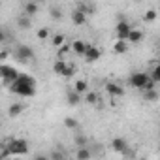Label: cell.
<instances>
[{"instance_id": "1", "label": "cell", "mask_w": 160, "mask_h": 160, "mask_svg": "<svg viewBox=\"0 0 160 160\" xmlns=\"http://www.w3.org/2000/svg\"><path fill=\"white\" fill-rule=\"evenodd\" d=\"M10 91L17 96H23V98H30L36 94V79L28 73H21L19 79L10 87Z\"/></svg>"}, {"instance_id": "2", "label": "cell", "mask_w": 160, "mask_h": 160, "mask_svg": "<svg viewBox=\"0 0 160 160\" xmlns=\"http://www.w3.org/2000/svg\"><path fill=\"white\" fill-rule=\"evenodd\" d=\"M128 83H130V87H134V89H143V91L154 89V83H152L151 75L145 73V72H134V73L128 77Z\"/></svg>"}, {"instance_id": "3", "label": "cell", "mask_w": 160, "mask_h": 160, "mask_svg": "<svg viewBox=\"0 0 160 160\" xmlns=\"http://www.w3.org/2000/svg\"><path fill=\"white\" fill-rule=\"evenodd\" d=\"M6 147H8V151H10L12 156H25V154L30 151L28 141L23 139V138H12V139L6 143Z\"/></svg>"}, {"instance_id": "4", "label": "cell", "mask_w": 160, "mask_h": 160, "mask_svg": "<svg viewBox=\"0 0 160 160\" xmlns=\"http://www.w3.org/2000/svg\"><path fill=\"white\" fill-rule=\"evenodd\" d=\"M0 75H2V81H4V85H6V87H12V85L17 81V79H19L21 72H19L15 66L2 64V66H0Z\"/></svg>"}, {"instance_id": "5", "label": "cell", "mask_w": 160, "mask_h": 160, "mask_svg": "<svg viewBox=\"0 0 160 160\" xmlns=\"http://www.w3.org/2000/svg\"><path fill=\"white\" fill-rule=\"evenodd\" d=\"M13 55H15V58H17L19 62H23V64H27V62H30V60L34 58V49H32L30 45H25V43H19V45L15 47V51H13Z\"/></svg>"}, {"instance_id": "6", "label": "cell", "mask_w": 160, "mask_h": 160, "mask_svg": "<svg viewBox=\"0 0 160 160\" xmlns=\"http://www.w3.org/2000/svg\"><path fill=\"white\" fill-rule=\"evenodd\" d=\"M130 32H132V25H130L126 19L119 17V23H117V27H115L117 40H121V42H126V40H128V36H130Z\"/></svg>"}, {"instance_id": "7", "label": "cell", "mask_w": 160, "mask_h": 160, "mask_svg": "<svg viewBox=\"0 0 160 160\" xmlns=\"http://www.w3.org/2000/svg\"><path fill=\"white\" fill-rule=\"evenodd\" d=\"M111 149H113L115 152H119V154H128V151H130L128 141H126L124 138H121V136L111 139Z\"/></svg>"}, {"instance_id": "8", "label": "cell", "mask_w": 160, "mask_h": 160, "mask_svg": "<svg viewBox=\"0 0 160 160\" xmlns=\"http://www.w3.org/2000/svg\"><path fill=\"white\" fill-rule=\"evenodd\" d=\"M100 57H102V51H100L96 45L89 43L87 53H85V60H87V62H96V60H100Z\"/></svg>"}, {"instance_id": "9", "label": "cell", "mask_w": 160, "mask_h": 160, "mask_svg": "<svg viewBox=\"0 0 160 160\" xmlns=\"http://www.w3.org/2000/svg\"><path fill=\"white\" fill-rule=\"evenodd\" d=\"M106 92H108L109 96H113V98H119V96H122V94H124V89H122L119 83L109 81V83H106Z\"/></svg>"}, {"instance_id": "10", "label": "cell", "mask_w": 160, "mask_h": 160, "mask_svg": "<svg viewBox=\"0 0 160 160\" xmlns=\"http://www.w3.org/2000/svg\"><path fill=\"white\" fill-rule=\"evenodd\" d=\"M87 47H89V43H87V42H83V40H75V42L72 43V49H73V53H75V55H81V57H85V53H87Z\"/></svg>"}, {"instance_id": "11", "label": "cell", "mask_w": 160, "mask_h": 160, "mask_svg": "<svg viewBox=\"0 0 160 160\" xmlns=\"http://www.w3.org/2000/svg\"><path fill=\"white\" fill-rule=\"evenodd\" d=\"M72 23H73L75 27H83V25L87 23V15H85L83 12H79V10H73V13H72Z\"/></svg>"}, {"instance_id": "12", "label": "cell", "mask_w": 160, "mask_h": 160, "mask_svg": "<svg viewBox=\"0 0 160 160\" xmlns=\"http://www.w3.org/2000/svg\"><path fill=\"white\" fill-rule=\"evenodd\" d=\"M17 27L21 28V30H28L30 27H32V17H28V15H25V13H21L19 17H17Z\"/></svg>"}, {"instance_id": "13", "label": "cell", "mask_w": 160, "mask_h": 160, "mask_svg": "<svg viewBox=\"0 0 160 160\" xmlns=\"http://www.w3.org/2000/svg\"><path fill=\"white\" fill-rule=\"evenodd\" d=\"M92 151L91 147H81V149H75V160H91Z\"/></svg>"}, {"instance_id": "14", "label": "cell", "mask_w": 160, "mask_h": 160, "mask_svg": "<svg viewBox=\"0 0 160 160\" xmlns=\"http://www.w3.org/2000/svg\"><path fill=\"white\" fill-rule=\"evenodd\" d=\"M38 12H40V6H38V2H27V4L23 6V13H25V15H28V17L36 15Z\"/></svg>"}, {"instance_id": "15", "label": "cell", "mask_w": 160, "mask_h": 160, "mask_svg": "<svg viewBox=\"0 0 160 160\" xmlns=\"http://www.w3.org/2000/svg\"><path fill=\"white\" fill-rule=\"evenodd\" d=\"M143 40V30H139V28H132V32H130V36H128V43H132V45H136V43H139Z\"/></svg>"}, {"instance_id": "16", "label": "cell", "mask_w": 160, "mask_h": 160, "mask_svg": "<svg viewBox=\"0 0 160 160\" xmlns=\"http://www.w3.org/2000/svg\"><path fill=\"white\" fill-rule=\"evenodd\" d=\"M73 91H75L77 94H87V92H89V83L85 81V79H77L75 85H73Z\"/></svg>"}, {"instance_id": "17", "label": "cell", "mask_w": 160, "mask_h": 160, "mask_svg": "<svg viewBox=\"0 0 160 160\" xmlns=\"http://www.w3.org/2000/svg\"><path fill=\"white\" fill-rule=\"evenodd\" d=\"M23 109H25V104H21V102H15V104H12L10 106V109H8V115L13 119V117H19L21 113H23Z\"/></svg>"}, {"instance_id": "18", "label": "cell", "mask_w": 160, "mask_h": 160, "mask_svg": "<svg viewBox=\"0 0 160 160\" xmlns=\"http://www.w3.org/2000/svg\"><path fill=\"white\" fill-rule=\"evenodd\" d=\"M66 100H68L70 106H77L79 102H81V94H77L73 89H70V91L66 92Z\"/></svg>"}, {"instance_id": "19", "label": "cell", "mask_w": 160, "mask_h": 160, "mask_svg": "<svg viewBox=\"0 0 160 160\" xmlns=\"http://www.w3.org/2000/svg\"><path fill=\"white\" fill-rule=\"evenodd\" d=\"M66 66H68V62L62 60V58H58V60H55V64H53V72H55L57 75H64Z\"/></svg>"}, {"instance_id": "20", "label": "cell", "mask_w": 160, "mask_h": 160, "mask_svg": "<svg viewBox=\"0 0 160 160\" xmlns=\"http://www.w3.org/2000/svg\"><path fill=\"white\" fill-rule=\"evenodd\" d=\"M73 143H75V147H77V149H81V147H89V138H87V136H83V134H77V136H73Z\"/></svg>"}, {"instance_id": "21", "label": "cell", "mask_w": 160, "mask_h": 160, "mask_svg": "<svg viewBox=\"0 0 160 160\" xmlns=\"http://www.w3.org/2000/svg\"><path fill=\"white\" fill-rule=\"evenodd\" d=\"M77 10H79V12H83V13L89 17V15H92V13H94L96 6H94V4H87V2H81V4L77 6Z\"/></svg>"}, {"instance_id": "22", "label": "cell", "mask_w": 160, "mask_h": 160, "mask_svg": "<svg viewBox=\"0 0 160 160\" xmlns=\"http://www.w3.org/2000/svg\"><path fill=\"white\" fill-rule=\"evenodd\" d=\"M113 51H115L117 55L126 53V51H128V42H121V40H117V42H115V45H113Z\"/></svg>"}, {"instance_id": "23", "label": "cell", "mask_w": 160, "mask_h": 160, "mask_svg": "<svg viewBox=\"0 0 160 160\" xmlns=\"http://www.w3.org/2000/svg\"><path fill=\"white\" fill-rule=\"evenodd\" d=\"M143 98L147 102H156L158 100V91L156 89H147V91H143Z\"/></svg>"}, {"instance_id": "24", "label": "cell", "mask_w": 160, "mask_h": 160, "mask_svg": "<svg viewBox=\"0 0 160 160\" xmlns=\"http://www.w3.org/2000/svg\"><path fill=\"white\" fill-rule=\"evenodd\" d=\"M149 75H151V79H152V83H160V64H154Z\"/></svg>"}, {"instance_id": "25", "label": "cell", "mask_w": 160, "mask_h": 160, "mask_svg": "<svg viewBox=\"0 0 160 160\" xmlns=\"http://www.w3.org/2000/svg\"><path fill=\"white\" fill-rule=\"evenodd\" d=\"M64 126L70 128V130H75V128L79 126V122H77V119H73V117H66V119H64Z\"/></svg>"}, {"instance_id": "26", "label": "cell", "mask_w": 160, "mask_h": 160, "mask_svg": "<svg viewBox=\"0 0 160 160\" xmlns=\"http://www.w3.org/2000/svg\"><path fill=\"white\" fill-rule=\"evenodd\" d=\"M49 13H51L53 19H62V10H60L58 6H51V8H49Z\"/></svg>"}, {"instance_id": "27", "label": "cell", "mask_w": 160, "mask_h": 160, "mask_svg": "<svg viewBox=\"0 0 160 160\" xmlns=\"http://www.w3.org/2000/svg\"><path fill=\"white\" fill-rule=\"evenodd\" d=\"M49 158H51V160H64V152H62L60 149H53V151L49 152Z\"/></svg>"}, {"instance_id": "28", "label": "cell", "mask_w": 160, "mask_h": 160, "mask_svg": "<svg viewBox=\"0 0 160 160\" xmlns=\"http://www.w3.org/2000/svg\"><path fill=\"white\" fill-rule=\"evenodd\" d=\"M156 15H158V13H156V10H147V12H145V15H143V19L149 23V21H154V19H156Z\"/></svg>"}, {"instance_id": "29", "label": "cell", "mask_w": 160, "mask_h": 160, "mask_svg": "<svg viewBox=\"0 0 160 160\" xmlns=\"http://www.w3.org/2000/svg\"><path fill=\"white\" fill-rule=\"evenodd\" d=\"M53 45H55V47L64 45V34H55V36H53Z\"/></svg>"}, {"instance_id": "30", "label": "cell", "mask_w": 160, "mask_h": 160, "mask_svg": "<svg viewBox=\"0 0 160 160\" xmlns=\"http://www.w3.org/2000/svg\"><path fill=\"white\" fill-rule=\"evenodd\" d=\"M73 75H75V66L68 62V66H66V72H64V75H62V77H73Z\"/></svg>"}, {"instance_id": "31", "label": "cell", "mask_w": 160, "mask_h": 160, "mask_svg": "<svg viewBox=\"0 0 160 160\" xmlns=\"http://www.w3.org/2000/svg\"><path fill=\"white\" fill-rule=\"evenodd\" d=\"M85 100L91 104V106H94V104H98V96H96V92H87V96H85Z\"/></svg>"}, {"instance_id": "32", "label": "cell", "mask_w": 160, "mask_h": 160, "mask_svg": "<svg viewBox=\"0 0 160 160\" xmlns=\"http://www.w3.org/2000/svg\"><path fill=\"white\" fill-rule=\"evenodd\" d=\"M36 36H38L40 40H47V38H49V28H45V27L40 28V30L36 32Z\"/></svg>"}, {"instance_id": "33", "label": "cell", "mask_w": 160, "mask_h": 160, "mask_svg": "<svg viewBox=\"0 0 160 160\" xmlns=\"http://www.w3.org/2000/svg\"><path fill=\"white\" fill-rule=\"evenodd\" d=\"M32 160H51V158H49V154H36Z\"/></svg>"}, {"instance_id": "34", "label": "cell", "mask_w": 160, "mask_h": 160, "mask_svg": "<svg viewBox=\"0 0 160 160\" xmlns=\"http://www.w3.org/2000/svg\"><path fill=\"white\" fill-rule=\"evenodd\" d=\"M6 58H8V51L2 49V53H0V60H6Z\"/></svg>"}, {"instance_id": "35", "label": "cell", "mask_w": 160, "mask_h": 160, "mask_svg": "<svg viewBox=\"0 0 160 160\" xmlns=\"http://www.w3.org/2000/svg\"><path fill=\"white\" fill-rule=\"evenodd\" d=\"M156 64H160V58H158V62H156Z\"/></svg>"}, {"instance_id": "36", "label": "cell", "mask_w": 160, "mask_h": 160, "mask_svg": "<svg viewBox=\"0 0 160 160\" xmlns=\"http://www.w3.org/2000/svg\"><path fill=\"white\" fill-rule=\"evenodd\" d=\"M138 160H145V158H138Z\"/></svg>"}]
</instances>
